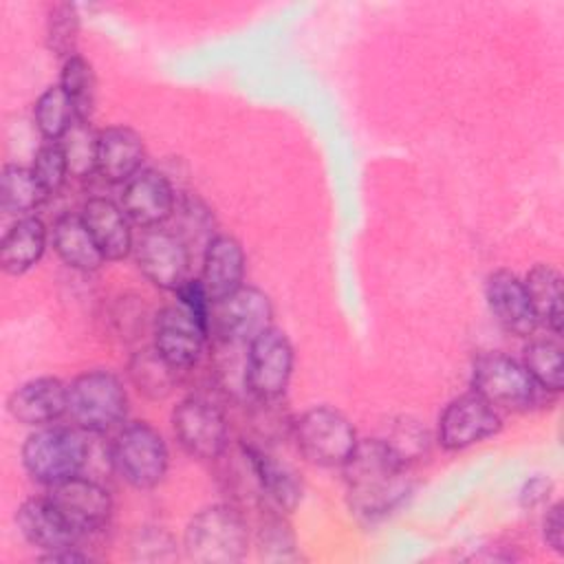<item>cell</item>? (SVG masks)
Masks as SVG:
<instances>
[{"label": "cell", "mask_w": 564, "mask_h": 564, "mask_svg": "<svg viewBox=\"0 0 564 564\" xmlns=\"http://www.w3.org/2000/svg\"><path fill=\"white\" fill-rule=\"evenodd\" d=\"M172 218H176V229L174 234L189 247L192 242H200L203 249L207 247V242L216 236V218L214 212L207 207V203L203 198H198L196 194L189 192H176V205H174V214Z\"/></svg>", "instance_id": "cell-29"}, {"label": "cell", "mask_w": 564, "mask_h": 564, "mask_svg": "<svg viewBox=\"0 0 564 564\" xmlns=\"http://www.w3.org/2000/svg\"><path fill=\"white\" fill-rule=\"evenodd\" d=\"M489 313L502 330L516 337H531L538 328L524 282L509 269H496L485 280Z\"/></svg>", "instance_id": "cell-17"}, {"label": "cell", "mask_w": 564, "mask_h": 564, "mask_svg": "<svg viewBox=\"0 0 564 564\" xmlns=\"http://www.w3.org/2000/svg\"><path fill=\"white\" fill-rule=\"evenodd\" d=\"M40 560L42 562H64V564H70V562H93V557L88 553H82L77 546H68V549L53 551V553H42Z\"/></svg>", "instance_id": "cell-43"}, {"label": "cell", "mask_w": 564, "mask_h": 564, "mask_svg": "<svg viewBox=\"0 0 564 564\" xmlns=\"http://www.w3.org/2000/svg\"><path fill=\"white\" fill-rule=\"evenodd\" d=\"M15 524L22 538L40 549L42 553L62 551L68 546H77L79 533L62 518V513L44 498H29L15 511Z\"/></svg>", "instance_id": "cell-20"}, {"label": "cell", "mask_w": 564, "mask_h": 564, "mask_svg": "<svg viewBox=\"0 0 564 564\" xmlns=\"http://www.w3.org/2000/svg\"><path fill=\"white\" fill-rule=\"evenodd\" d=\"M379 438L408 467L427 458L430 445H432V436H430L427 427L421 421L412 419V416H399V419L390 421L386 425L383 436H379Z\"/></svg>", "instance_id": "cell-32"}, {"label": "cell", "mask_w": 564, "mask_h": 564, "mask_svg": "<svg viewBox=\"0 0 564 564\" xmlns=\"http://www.w3.org/2000/svg\"><path fill=\"white\" fill-rule=\"evenodd\" d=\"M46 192L37 183L31 167L7 163L0 176V205L4 214L29 216L46 200Z\"/></svg>", "instance_id": "cell-27"}, {"label": "cell", "mask_w": 564, "mask_h": 564, "mask_svg": "<svg viewBox=\"0 0 564 564\" xmlns=\"http://www.w3.org/2000/svg\"><path fill=\"white\" fill-rule=\"evenodd\" d=\"M256 549L258 557L264 562H293L300 560L297 540L286 522L284 513L264 511V518L256 531Z\"/></svg>", "instance_id": "cell-33"}, {"label": "cell", "mask_w": 564, "mask_h": 564, "mask_svg": "<svg viewBox=\"0 0 564 564\" xmlns=\"http://www.w3.org/2000/svg\"><path fill=\"white\" fill-rule=\"evenodd\" d=\"M295 352L284 330L269 326L247 344L242 383L251 399L273 401L282 399L291 375Z\"/></svg>", "instance_id": "cell-8"}, {"label": "cell", "mask_w": 564, "mask_h": 564, "mask_svg": "<svg viewBox=\"0 0 564 564\" xmlns=\"http://www.w3.org/2000/svg\"><path fill=\"white\" fill-rule=\"evenodd\" d=\"M251 401H253V410H251L253 427L262 438H278L280 434H291L293 419H289V414L280 405L282 399H273V401L251 399Z\"/></svg>", "instance_id": "cell-38"}, {"label": "cell", "mask_w": 564, "mask_h": 564, "mask_svg": "<svg viewBox=\"0 0 564 564\" xmlns=\"http://www.w3.org/2000/svg\"><path fill=\"white\" fill-rule=\"evenodd\" d=\"M522 366L535 379V383L549 394H557L564 383L562 370V346L557 339L542 337L531 339L522 355Z\"/></svg>", "instance_id": "cell-31"}, {"label": "cell", "mask_w": 564, "mask_h": 564, "mask_svg": "<svg viewBox=\"0 0 564 564\" xmlns=\"http://www.w3.org/2000/svg\"><path fill=\"white\" fill-rule=\"evenodd\" d=\"M20 458L31 480L44 487H53L84 469L88 445L82 432L75 427H40L22 443Z\"/></svg>", "instance_id": "cell-3"}, {"label": "cell", "mask_w": 564, "mask_h": 564, "mask_svg": "<svg viewBox=\"0 0 564 564\" xmlns=\"http://www.w3.org/2000/svg\"><path fill=\"white\" fill-rule=\"evenodd\" d=\"M145 161V145L139 132L128 126H110L97 134L95 172L112 185L128 183L141 172Z\"/></svg>", "instance_id": "cell-19"}, {"label": "cell", "mask_w": 564, "mask_h": 564, "mask_svg": "<svg viewBox=\"0 0 564 564\" xmlns=\"http://www.w3.org/2000/svg\"><path fill=\"white\" fill-rule=\"evenodd\" d=\"M48 231L37 216L18 218L0 245V264L7 275H22L33 269L46 249Z\"/></svg>", "instance_id": "cell-23"}, {"label": "cell", "mask_w": 564, "mask_h": 564, "mask_svg": "<svg viewBox=\"0 0 564 564\" xmlns=\"http://www.w3.org/2000/svg\"><path fill=\"white\" fill-rule=\"evenodd\" d=\"M240 449L251 467L256 487H258V507L264 511H278V513H291L304 494L302 480L295 469L289 465L275 460L267 449L240 443Z\"/></svg>", "instance_id": "cell-15"}, {"label": "cell", "mask_w": 564, "mask_h": 564, "mask_svg": "<svg viewBox=\"0 0 564 564\" xmlns=\"http://www.w3.org/2000/svg\"><path fill=\"white\" fill-rule=\"evenodd\" d=\"M110 463L130 487L154 489L167 474L170 452L156 427L148 421H132L112 438Z\"/></svg>", "instance_id": "cell-5"}, {"label": "cell", "mask_w": 564, "mask_h": 564, "mask_svg": "<svg viewBox=\"0 0 564 564\" xmlns=\"http://www.w3.org/2000/svg\"><path fill=\"white\" fill-rule=\"evenodd\" d=\"M128 412V394L121 379L104 368L86 370L68 383V416L93 434L117 427Z\"/></svg>", "instance_id": "cell-4"}, {"label": "cell", "mask_w": 564, "mask_h": 564, "mask_svg": "<svg viewBox=\"0 0 564 564\" xmlns=\"http://www.w3.org/2000/svg\"><path fill=\"white\" fill-rule=\"evenodd\" d=\"M79 9L73 2H55L46 13L44 40L48 51L55 57L68 59L77 55V40H79Z\"/></svg>", "instance_id": "cell-34"}, {"label": "cell", "mask_w": 564, "mask_h": 564, "mask_svg": "<svg viewBox=\"0 0 564 564\" xmlns=\"http://www.w3.org/2000/svg\"><path fill=\"white\" fill-rule=\"evenodd\" d=\"M249 527L231 502L203 507L185 527L183 549L198 564H234L247 555Z\"/></svg>", "instance_id": "cell-2"}, {"label": "cell", "mask_w": 564, "mask_h": 564, "mask_svg": "<svg viewBox=\"0 0 564 564\" xmlns=\"http://www.w3.org/2000/svg\"><path fill=\"white\" fill-rule=\"evenodd\" d=\"M9 414L22 425H48L68 412V386L57 377H37L7 399Z\"/></svg>", "instance_id": "cell-18"}, {"label": "cell", "mask_w": 564, "mask_h": 564, "mask_svg": "<svg viewBox=\"0 0 564 564\" xmlns=\"http://www.w3.org/2000/svg\"><path fill=\"white\" fill-rule=\"evenodd\" d=\"M542 538L551 551L564 553V505L555 502L546 509L542 520Z\"/></svg>", "instance_id": "cell-41"}, {"label": "cell", "mask_w": 564, "mask_h": 564, "mask_svg": "<svg viewBox=\"0 0 564 564\" xmlns=\"http://www.w3.org/2000/svg\"><path fill=\"white\" fill-rule=\"evenodd\" d=\"M209 333L178 304L165 306L152 322V346L176 370L185 372L198 366Z\"/></svg>", "instance_id": "cell-14"}, {"label": "cell", "mask_w": 564, "mask_h": 564, "mask_svg": "<svg viewBox=\"0 0 564 564\" xmlns=\"http://www.w3.org/2000/svg\"><path fill=\"white\" fill-rule=\"evenodd\" d=\"M130 546L132 557L143 562H165L176 557V540L161 527H139Z\"/></svg>", "instance_id": "cell-37"}, {"label": "cell", "mask_w": 564, "mask_h": 564, "mask_svg": "<svg viewBox=\"0 0 564 564\" xmlns=\"http://www.w3.org/2000/svg\"><path fill=\"white\" fill-rule=\"evenodd\" d=\"M90 121H75V126L64 134L59 141L68 161V172L70 176L84 178L90 172H95L97 163V134L93 132Z\"/></svg>", "instance_id": "cell-35"}, {"label": "cell", "mask_w": 564, "mask_h": 564, "mask_svg": "<svg viewBox=\"0 0 564 564\" xmlns=\"http://www.w3.org/2000/svg\"><path fill=\"white\" fill-rule=\"evenodd\" d=\"M273 304L269 295L256 286H240L231 295L214 302L209 317V335L216 341L247 346L264 328L273 326Z\"/></svg>", "instance_id": "cell-10"}, {"label": "cell", "mask_w": 564, "mask_h": 564, "mask_svg": "<svg viewBox=\"0 0 564 564\" xmlns=\"http://www.w3.org/2000/svg\"><path fill=\"white\" fill-rule=\"evenodd\" d=\"M471 390L496 410L511 412L531 410L542 403L544 394H549L520 361L502 352H487L474 361Z\"/></svg>", "instance_id": "cell-7"}, {"label": "cell", "mask_w": 564, "mask_h": 564, "mask_svg": "<svg viewBox=\"0 0 564 564\" xmlns=\"http://www.w3.org/2000/svg\"><path fill=\"white\" fill-rule=\"evenodd\" d=\"M178 306L185 308L207 333H209V317H212V297L207 295L200 278H189L185 280L176 291Z\"/></svg>", "instance_id": "cell-39"}, {"label": "cell", "mask_w": 564, "mask_h": 564, "mask_svg": "<svg viewBox=\"0 0 564 564\" xmlns=\"http://www.w3.org/2000/svg\"><path fill=\"white\" fill-rule=\"evenodd\" d=\"M524 289L535 313L538 326H546L553 335L562 333V275L551 264H533L524 275Z\"/></svg>", "instance_id": "cell-25"}, {"label": "cell", "mask_w": 564, "mask_h": 564, "mask_svg": "<svg viewBox=\"0 0 564 564\" xmlns=\"http://www.w3.org/2000/svg\"><path fill=\"white\" fill-rule=\"evenodd\" d=\"M341 471L348 509L364 524L394 513L414 489L410 467L381 438L359 441Z\"/></svg>", "instance_id": "cell-1"}, {"label": "cell", "mask_w": 564, "mask_h": 564, "mask_svg": "<svg viewBox=\"0 0 564 564\" xmlns=\"http://www.w3.org/2000/svg\"><path fill=\"white\" fill-rule=\"evenodd\" d=\"M82 220L88 227L104 260H123L134 247L130 218L115 200L106 196H93L82 207Z\"/></svg>", "instance_id": "cell-21"}, {"label": "cell", "mask_w": 564, "mask_h": 564, "mask_svg": "<svg viewBox=\"0 0 564 564\" xmlns=\"http://www.w3.org/2000/svg\"><path fill=\"white\" fill-rule=\"evenodd\" d=\"M551 494H553V480L549 476L535 474L529 480H524V485L520 487L518 502H520L522 509L531 511V509H538V507L546 505Z\"/></svg>", "instance_id": "cell-40"}, {"label": "cell", "mask_w": 564, "mask_h": 564, "mask_svg": "<svg viewBox=\"0 0 564 564\" xmlns=\"http://www.w3.org/2000/svg\"><path fill=\"white\" fill-rule=\"evenodd\" d=\"M178 445L198 460H216L229 447V430L223 410L203 394L181 399L170 416Z\"/></svg>", "instance_id": "cell-9"}, {"label": "cell", "mask_w": 564, "mask_h": 564, "mask_svg": "<svg viewBox=\"0 0 564 564\" xmlns=\"http://www.w3.org/2000/svg\"><path fill=\"white\" fill-rule=\"evenodd\" d=\"M176 370L156 352L154 346L137 350L128 361V377L139 394L161 401L176 388Z\"/></svg>", "instance_id": "cell-26"}, {"label": "cell", "mask_w": 564, "mask_h": 564, "mask_svg": "<svg viewBox=\"0 0 564 564\" xmlns=\"http://www.w3.org/2000/svg\"><path fill=\"white\" fill-rule=\"evenodd\" d=\"M291 436L297 452L317 467H341L359 443L348 416L328 405H315L293 419Z\"/></svg>", "instance_id": "cell-6"}, {"label": "cell", "mask_w": 564, "mask_h": 564, "mask_svg": "<svg viewBox=\"0 0 564 564\" xmlns=\"http://www.w3.org/2000/svg\"><path fill=\"white\" fill-rule=\"evenodd\" d=\"M139 271L159 289L176 291L189 280V247L170 229H143L132 247Z\"/></svg>", "instance_id": "cell-12"}, {"label": "cell", "mask_w": 564, "mask_h": 564, "mask_svg": "<svg viewBox=\"0 0 564 564\" xmlns=\"http://www.w3.org/2000/svg\"><path fill=\"white\" fill-rule=\"evenodd\" d=\"M467 560H476V562H513L518 560V555L509 549V546H480V551H476L474 555H467Z\"/></svg>", "instance_id": "cell-42"}, {"label": "cell", "mask_w": 564, "mask_h": 564, "mask_svg": "<svg viewBox=\"0 0 564 564\" xmlns=\"http://www.w3.org/2000/svg\"><path fill=\"white\" fill-rule=\"evenodd\" d=\"M500 412L474 390L452 399L438 416L436 441L447 452H460L498 434Z\"/></svg>", "instance_id": "cell-11"}, {"label": "cell", "mask_w": 564, "mask_h": 564, "mask_svg": "<svg viewBox=\"0 0 564 564\" xmlns=\"http://www.w3.org/2000/svg\"><path fill=\"white\" fill-rule=\"evenodd\" d=\"M33 121L40 134L46 141H62L64 134L75 126L77 115L66 97V93L59 88V84L48 86L33 104Z\"/></svg>", "instance_id": "cell-30"}, {"label": "cell", "mask_w": 564, "mask_h": 564, "mask_svg": "<svg viewBox=\"0 0 564 564\" xmlns=\"http://www.w3.org/2000/svg\"><path fill=\"white\" fill-rule=\"evenodd\" d=\"M31 172L35 174V178L42 185V189L46 192V196H55L64 187V183L70 174L62 143L46 141L44 145H40L33 156Z\"/></svg>", "instance_id": "cell-36"}, {"label": "cell", "mask_w": 564, "mask_h": 564, "mask_svg": "<svg viewBox=\"0 0 564 564\" xmlns=\"http://www.w3.org/2000/svg\"><path fill=\"white\" fill-rule=\"evenodd\" d=\"M48 489L46 498L51 505L82 538L101 531L112 518V498L108 489L93 478L77 474Z\"/></svg>", "instance_id": "cell-13"}, {"label": "cell", "mask_w": 564, "mask_h": 564, "mask_svg": "<svg viewBox=\"0 0 564 564\" xmlns=\"http://www.w3.org/2000/svg\"><path fill=\"white\" fill-rule=\"evenodd\" d=\"M51 240L57 258L75 271H97L106 262L88 227L77 214L59 216L53 223Z\"/></svg>", "instance_id": "cell-24"}, {"label": "cell", "mask_w": 564, "mask_h": 564, "mask_svg": "<svg viewBox=\"0 0 564 564\" xmlns=\"http://www.w3.org/2000/svg\"><path fill=\"white\" fill-rule=\"evenodd\" d=\"M245 267V249L234 236L216 234L207 242V247L203 249L200 282L212 302H218L242 286Z\"/></svg>", "instance_id": "cell-22"}, {"label": "cell", "mask_w": 564, "mask_h": 564, "mask_svg": "<svg viewBox=\"0 0 564 564\" xmlns=\"http://www.w3.org/2000/svg\"><path fill=\"white\" fill-rule=\"evenodd\" d=\"M57 84L70 99L77 121H90L95 110V99H97V79H95L93 64L79 53L64 59Z\"/></svg>", "instance_id": "cell-28"}, {"label": "cell", "mask_w": 564, "mask_h": 564, "mask_svg": "<svg viewBox=\"0 0 564 564\" xmlns=\"http://www.w3.org/2000/svg\"><path fill=\"white\" fill-rule=\"evenodd\" d=\"M176 192L170 178L156 170H141L123 185L121 209L130 223L143 229L163 227L172 218Z\"/></svg>", "instance_id": "cell-16"}]
</instances>
